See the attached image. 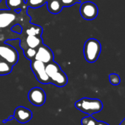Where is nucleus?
I'll return each instance as SVG.
<instances>
[{
    "instance_id": "1",
    "label": "nucleus",
    "mask_w": 125,
    "mask_h": 125,
    "mask_svg": "<svg viewBox=\"0 0 125 125\" xmlns=\"http://www.w3.org/2000/svg\"><path fill=\"white\" fill-rule=\"evenodd\" d=\"M46 71L49 78L50 83L57 87H63L67 85L68 77L57 62L52 61L46 64Z\"/></svg>"
},
{
    "instance_id": "2",
    "label": "nucleus",
    "mask_w": 125,
    "mask_h": 125,
    "mask_svg": "<svg viewBox=\"0 0 125 125\" xmlns=\"http://www.w3.org/2000/svg\"><path fill=\"white\" fill-rule=\"evenodd\" d=\"M75 107L81 112L85 113L88 116H92L102 110L103 104L99 99L83 97L75 103Z\"/></svg>"
},
{
    "instance_id": "3",
    "label": "nucleus",
    "mask_w": 125,
    "mask_h": 125,
    "mask_svg": "<svg viewBox=\"0 0 125 125\" xmlns=\"http://www.w3.org/2000/svg\"><path fill=\"white\" fill-rule=\"evenodd\" d=\"M102 51L100 42L95 38L87 40L84 44L83 53L85 60L89 63H94L97 61Z\"/></svg>"
},
{
    "instance_id": "4",
    "label": "nucleus",
    "mask_w": 125,
    "mask_h": 125,
    "mask_svg": "<svg viewBox=\"0 0 125 125\" xmlns=\"http://www.w3.org/2000/svg\"><path fill=\"white\" fill-rule=\"evenodd\" d=\"M0 57L13 67L18 61L19 55L16 49L10 45L4 43L0 45Z\"/></svg>"
},
{
    "instance_id": "5",
    "label": "nucleus",
    "mask_w": 125,
    "mask_h": 125,
    "mask_svg": "<svg viewBox=\"0 0 125 125\" xmlns=\"http://www.w3.org/2000/svg\"><path fill=\"white\" fill-rule=\"evenodd\" d=\"M31 69L38 82L43 84L50 83L49 78L46 71V64L37 60L31 61Z\"/></svg>"
},
{
    "instance_id": "6",
    "label": "nucleus",
    "mask_w": 125,
    "mask_h": 125,
    "mask_svg": "<svg viewBox=\"0 0 125 125\" xmlns=\"http://www.w3.org/2000/svg\"><path fill=\"white\" fill-rule=\"evenodd\" d=\"M80 12L83 19L92 21L97 17L99 14V8L95 3L88 1L81 4Z\"/></svg>"
},
{
    "instance_id": "7",
    "label": "nucleus",
    "mask_w": 125,
    "mask_h": 125,
    "mask_svg": "<svg viewBox=\"0 0 125 125\" xmlns=\"http://www.w3.org/2000/svg\"><path fill=\"white\" fill-rule=\"evenodd\" d=\"M54 53L51 48L42 43L36 49V54L34 59L40 61L45 64H47L51 62L54 61Z\"/></svg>"
},
{
    "instance_id": "8",
    "label": "nucleus",
    "mask_w": 125,
    "mask_h": 125,
    "mask_svg": "<svg viewBox=\"0 0 125 125\" xmlns=\"http://www.w3.org/2000/svg\"><path fill=\"white\" fill-rule=\"evenodd\" d=\"M29 101L35 106H41L46 102V93L40 87H34L28 92Z\"/></svg>"
},
{
    "instance_id": "9",
    "label": "nucleus",
    "mask_w": 125,
    "mask_h": 125,
    "mask_svg": "<svg viewBox=\"0 0 125 125\" xmlns=\"http://www.w3.org/2000/svg\"><path fill=\"white\" fill-rule=\"evenodd\" d=\"M13 116L18 122L21 124H25L32 119V112L24 106H18L15 108Z\"/></svg>"
},
{
    "instance_id": "10",
    "label": "nucleus",
    "mask_w": 125,
    "mask_h": 125,
    "mask_svg": "<svg viewBox=\"0 0 125 125\" xmlns=\"http://www.w3.org/2000/svg\"><path fill=\"white\" fill-rule=\"evenodd\" d=\"M16 18L15 14L10 10H0V29L10 26Z\"/></svg>"
},
{
    "instance_id": "11",
    "label": "nucleus",
    "mask_w": 125,
    "mask_h": 125,
    "mask_svg": "<svg viewBox=\"0 0 125 125\" xmlns=\"http://www.w3.org/2000/svg\"><path fill=\"white\" fill-rule=\"evenodd\" d=\"M46 7L51 13L58 14L62 11L63 6L60 0H48L46 2Z\"/></svg>"
},
{
    "instance_id": "12",
    "label": "nucleus",
    "mask_w": 125,
    "mask_h": 125,
    "mask_svg": "<svg viewBox=\"0 0 125 125\" xmlns=\"http://www.w3.org/2000/svg\"><path fill=\"white\" fill-rule=\"evenodd\" d=\"M25 42L28 48L37 49L43 43V39L40 36L27 35L25 40Z\"/></svg>"
},
{
    "instance_id": "13",
    "label": "nucleus",
    "mask_w": 125,
    "mask_h": 125,
    "mask_svg": "<svg viewBox=\"0 0 125 125\" xmlns=\"http://www.w3.org/2000/svg\"><path fill=\"white\" fill-rule=\"evenodd\" d=\"M6 4L9 10L14 11L21 10L27 7L24 0H6Z\"/></svg>"
},
{
    "instance_id": "14",
    "label": "nucleus",
    "mask_w": 125,
    "mask_h": 125,
    "mask_svg": "<svg viewBox=\"0 0 125 125\" xmlns=\"http://www.w3.org/2000/svg\"><path fill=\"white\" fill-rule=\"evenodd\" d=\"M13 66L5 61H0V75H6L11 73Z\"/></svg>"
},
{
    "instance_id": "15",
    "label": "nucleus",
    "mask_w": 125,
    "mask_h": 125,
    "mask_svg": "<svg viewBox=\"0 0 125 125\" xmlns=\"http://www.w3.org/2000/svg\"><path fill=\"white\" fill-rule=\"evenodd\" d=\"M43 33V29L41 26L38 25H34L26 30V34L27 35H34V36H40Z\"/></svg>"
},
{
    "instance_id": "16",
    "label": "nucleus",
    "mask_w": 125,
    "mask_h": 125,
    "mask_svg": "<svg viewBox=\"0 0 125 125\" xmlns=\"http://www.w3.org/2000/svg\"><path fill=\"white\" fill-rule=\"evenodd\" d=\"M48 0H27L26 4L28 7L31 8H38L46 4Z\"/></svg>"
},
{
    "instance_id": "17",
    "label": "nucleus",
    "mask_w": 125,
    "mask_h": 125,
    "mask_svg": "<svg viewBox=\"0 0 125 125\" xmlns=\"http://www.w3.org/2000/svg\"><path fill=\"white\" fill-rule=\"evenodd\" d=\"M23 50H24V54L27 59H29L30 61L34 60L35 54H36V49L27 47L26 49L24 48Z\"/></svg>"
},
{
    "instance_id": "18",
    "label": "nucleus",
    "mask_w": 125,
    "mask_h": 125,
    "mask_svg": "<svg viewBox=\"0 0 125 125\" xmlns=\"http://www.w3.org/2000/svg\"><path fill=\"white\" fill-rule=\"evenodd\" d=\"M97 120L94 119L92 116H85L82 119L81 125H97Z\"/></svg>"
},
{
    "instance_id": "19",
    "label": "nucleus",
    "mask_w": 125,
    "mask_h": 125,
    "mask_svg": "<svg viewBox=\"0 0 125 125\" xmlns=\"http://www.w3.org/2000/svg\"><path fill=\"white\" fill-rule=\"evenodd\" d=\"M109 81L110 83L113 86H118L121 83L120 76L116 73H111L109 75Z\"/></svg>"
},
{
    "instance_id": "20",
    "label": "nucleus",
    "mask_w": 125,
    "mask_h": 125,
    "mask_svg": "<svg viewBox=\"0 0 125 125\" xmlns=\"http://www.w3.org/2000/svg\"><path fill=\"white\" fill-rule=\"evenodd\" d=\"M63 7H71L77 3H81L80 0H60Z\"/></svg>"
},
{
    "instance_id": "21",
    "label": "nucleus",
    "mask_w": 125,
    "mask_h": 125,
    "mask_svg": "<svg viewBox=\"0 0 125 125\" xmlns=\"http://www.w3.org/2000/svg\"><path fill=\"white\" fill-rule=\"evenodd\" d=\"M11 31L17 33V34H21V31H22V28L21 26V25L19 24H15L14 25L12 28H11Z\"/></svg>"
},
{
    "instance_id": "22",
    "label": "nucleus",
    "mask_w": 125,
    "mask_h": 125,
    "mask_svg": "<svg viewBox=\"0 0 125 125\" xmlns=\"http://www.w3.org/2000/svg\"><path fill=\"white\" fill-rule=\"evenodd\" d=\"M13 119H14V116H13V115H12V116H10L8 117V119H5V120H4V121H3V123H6V122H10V121L13 120Z\"/></svg>"
},
{
    "instance_id": "23",
    "label": "nucleus",
    "mask_w": 125,
    "mask_h": 125,
    "mask_svg": "<svg viewBox=\"0 0 125 125\" xmlns=\"http://www.w3.org/2000/svg\"><path fill=\"white\" fill-rule=\"evenodd\" d=\"M97 125H110L109 124L105 122H102V121H97Z\"/></svg>"
},
{
    "instance_id": "24",
    "label": "nucleus",
    "mask_w": 125,
    "mask_h": 125,
    "mask_svg": "<svg viewBox=\"0 0 125 125\" xmlns=\"http://www.w3.org/2000/svg\"><path fill=\"white\" fill-rule=\"evenodd\" d=\"M119 125H125V118L124 119V120H123V121L119 124Z\"/></svg>"
},
{
    "instance_id": "25",
    "label": "nucleus",
    "mask_w": 125,
    "mask_h": 125,
    "mask_svg": "<svg viewBox=\"0 0 125 125\" xmlns=\"http://www.w3.org/2000/svg\"><path fill=\"white\" fill-rule=\"evenodd\" d=\"M1 0H0V2H1Z\"/></svg>"
}]
</instances>
